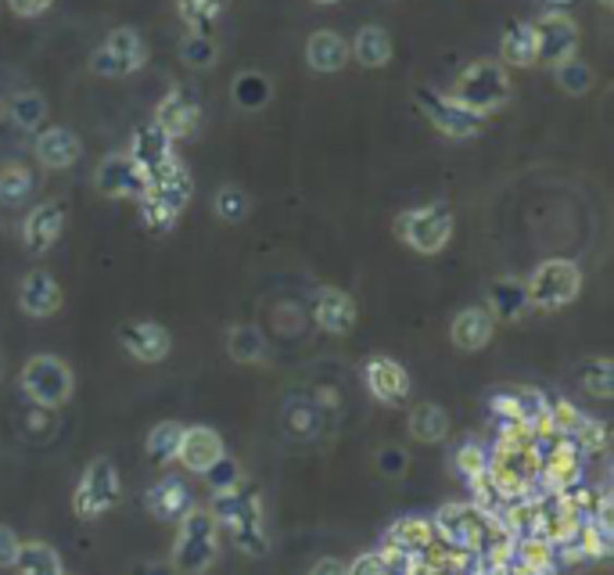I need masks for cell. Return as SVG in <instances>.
I'll use <instances>...</instances> for the list:
<instances>
[{
  "label": "cell",
  "instance_id": "obj_1",
  "mask_svg": "<svg viewBox=\"0 0 614 575\" xmlns=\"http://www.w3.org/2000/svg\"><path fill=\"white\" fill-rule=\"evenodd\" d=\"M194 199V177L191 169L173 158V163H166L162 169H155L152 177H147V188L141 194V216H144V227L155 230V235H169V230L177 227V219L183 216V209L191 205Z\"/></svg>",
  "mask_w": 614,
  "mask_h": 575
},
{
  "label": "cell",
  "instance_id": "obj_2",
  "mask_svg": "<svg viewBox=\"0 0 614 575\" xmlns=\"http://www.w3.org/2000/svg\"><path fill=\"white\" fill-rule=\"evenodd\" d=\"M213 518L219 525H227L230 536H234V543L244 550L249 558H263L266 554V532H263V500H260V489L252 482H238L224 489V493L213 496Z\"/></svg>",
  "mask_w": 614,
  "mask_h": 575
},
{
  "label": "cell",
  "instance_id": "obj_3",
  "mask_svg": "<svg viewBox=\"0 0 614 575\" xmlns=\"http://www.w3.org/2000/svg\"><path fill=\"white\" fill-rule=\"evenodd\" d=\"M510 94H514L510 72L496 58L471 61V65L457 76V83H453V91H449L453 101L463 105L474 116H482V119L499 112V108L510 101Z\"/></svg>",
  "mask_w": 614,
  "mask_h": 575
},
{
  "label": "cell",
  "instance_id": "obj_4",
  "mask_svg": "<svg viewBox=\"0 0 614 575\" xmlns=\"http://www.w3.org/2000/svg\"><path fill=\"white\" fill-rule=\"evenodd\" d=\"M219 554V522L213 518V511L191 507L188 515L177 522V540H173V561L177 575H205L216 565Z\"/></svg>",
  "mask_w": 614,
  "mask_h": 575
},
{
  "label": "cell",
  "instance_id": "obj_5",
  "mask_svg": "<svg viewBox=\"0 0 614 575\" xmlns=\"http://www.w3.org/2000/svg\"><path fill=\"white\" fill-rule=\"evenodd\" d=\"M453 230H457V219H453L449 205H442V202L402 209L396 216V224H392V235L417 255H438L453 241Z\"/></svg>",
  "mask_w": 614,
  "mask_h": 575
},
{
  "label": "cell",
  "instance_id": "obj_6",
  "mask_svg": "<svg viewBox=\"0 0 614 575\" xmlns=\"http://www.w3.org/2000/svg\"><path fill=\"white\" fill-rule=\"evenodd\" d=\"M22 393L33 399V407H44V410H58L65 407L76 393V374H72V367L65 360L51 357V352H40V357H29L22 363Z\"/></svg>",
  "mask_w": 614,
  "mask_h": 575
},
{
  "label": "cell",
  "instance_id": "obj_7",
  "mask_svg": "<svg viewBox=\"0 0 614 575\" xmlns=\"http://www.w3.org/2000/svg\"><path fill=\"white\" fill-rule=\"evenodd\" d=\"M432 529H435V540H442L446 547L478 550V554H482L489 536L503 529V525L496 522L493 511H482L478 504H446L435 515Z\"/></svg>",
  "mask_w": 614,
  "mask_h": 575
},
{
  "label": "cell",
  "instance_id": "obj_8",
  "mask_svg": "<svg viewBox=\"0 0 614 575\" xmlns=\"http://www.w3.org/2000/svg\"><path fill=\"white\" fill-rule=\"evenodd\" d=\"M525 285H528V302H532V310L554 313V310H564V306H571L579 299L582 266L575 260H546L535 266Z\"/></svg>",
  "mask_w": 614,
  "mask_h": 575
},
{
  "label": "cell",
  "instance_id": "obj_9",
  "mask_svg": "<svg viewBox=\"0 0 614 575\" xmlns=\"http://www.w3.org/2000/svg\"><path fill=\"white\" fill-rule=\"evenodd\" d=\"M119 500H122V482H119L116 464L108 457H94L87 464V471L80 475L76 493H72V511H76V518H83V522L101 518L112 507H119Z\"/></svg>",
  "mask_w": 614,
  "mask_h": 575
},
{
  "label": "cell",
  "instance_id": "obj_10",
  "mask_svg": "<svg viewBox=\"0 0 614 575\" xmlns=\"http://www.w3.org/2000/svg\"><path fill=\"white\" fill-rule=\"evenodd\" d=\"M413 101H417V108H421V116L432 122L442 137H449V141H471L485 127L482 116L468 112V108L457 105L449 94H442L435 87H417Z\"/></svg>",
  "mask_w": 614,
  "mask_h": 575
},
{
  "label": "cell",
  "instance_id": "obj_11",
  "mask_svg": "<svg viewBox=\"0 0 614 575\" xmlns=\"http://www.w3.org/2000/svg\"><path fill=\"white\" fill-rule=\"evenodd\" d=\"M144 61H147L144 36L130 26H119L108 33L105 44L91 55V72L105 80H119V76H130V72L144 69Z\"/></svg>",
  "mask_w": 614,
  "mask_h": 575
},
{
  "label": "cell",
  "instance_id": "obj_12",
  "mask_svg": "<svg viewBox=\"0 0 614 575\" xmlns=\"http://www.w3.org/2000/svg\"><path fill=\"white\" fill-rule=\"evenodd\" d=\"M535 29V65L557 69L561 61H568L579 55V26L568 11H543L539 22H532Z\"/></svg>",
  "mask_w": 614,
  "mask_h": 575
},
{
  "label": "cell",
  "instance_id": "obj_13",
  "mask_svg": "<svg viewBox=\"0 0 614 575\" xmlns=\"http://www.w3.org/2000/svg\"><path fill=\"white\" fill-rule=\"evenodd\" d=\"M94 188L105 199H141L147 188V173L133 163L127 152H112L101 158V166L94 169Z\"/></svg>",
  "mask_w": 614,
  "mask_h": 575
},
{
  "label": "cell",
  "instance_id": "obj_14",
  "mask_svg": "<svg viewBox=\"0 0 614 575\" xmlns=\"http://www.w3.org/2000/svg\"><path fill=\"white\" fill-rule=\"evenodd\" d=\"M116 338L137 363H162L173 352V335L158 321H122Z\"/></svg>",
  "mask_w": 614,
  "mask_h": 575
},
{
  "label": "cell",
  "instance_id": "obj_15",
  "mask_svg": "<svg viewBox=\"0 0 614 575\" xmlns=\"http://www.w3.org/2000/svg\"><path fill=\"white\" fill-rule=\"evenodd\" d=\"M363 382L371 388V396L385 407H407L410 399V374L407 367L392 357H371L363 363Z\"/></svg>",
  "mask_w": 614,
  "mask_h": 575
},
{
  "label": "cell",
  "instance_id": "obj_16",
  "mask_svg": "<svg viewBox=\"0 0 614 575\" xmlns=\"http://www.w3.org/2000/svg\"><path fill=\"white\" fill-rule=\"evenodd\" d=\"M155 127L162 130L169 141H191L202 127V105L194 101L188 91L173 87L155 108Z\"/></svg>",
  "mask_w": 614,
  "mask_h": 575
},
{
  "label": "cell",
  "instance_id": "obj_17",
  "mask_svg": "<svg viewBox=\"0 0 614 575\" xmlns=\"http://www.w3.org/2000/svg\"><path fill=\"white\" fill-rule=\"evenodd\" d=\"M61 230H65V205H61L58 199H47L40 205H33V209L26 213V219H22V241H26V252L29 255H44L51 252Z\"/></svg>",
  "mask_w": 614,
  "mask_h": 575
},
{
  "label": "cell",
  "instance_id": "obj_18",
  "mask_svg": "<svg viewBox=\"0 0 614 575\" xmlns=\"http://www.w3.org/2000/svg\"><path fill=\"white\" fill-rule=\"evenodd\" d=\"M224 454H227V446H224V439H219L216 428H208V424H191V428H183L180 450H177V460L183 464V471L205 475Z\"/></svg>",
  "mask_w": 614,
  "mask_h": 575
},
{
  "label": "cell",
  "instance_id": "obj_19",
  "mask_svg": "<svg viewBox=\"0 0 614 575\" xmlns=\"http://www.w3.org/2000/svg\"><path fill=\"white\" fill-rule=\"evenodd\" d=\"M61 302H65V291H61L51 271H29L19 280V306L26 316H36V321L55 316L61 310Z\"/></svg>",
  "mask_w": 614,
  "mask_h": 575
},
{
  "label": "cell",
  "instance_id": "obj_20",
  "mask_svg": "<svg viewBox=\"0 0 614 575\" xmlns=\"http://www.w3.org/2000/svg\"><path fill=\"white\" fill-rule=\"evenodd\" d=\"M356 316H360V310H356V299L349 291L321 288L313 296V321L316 327H324L327 335H349L356 327Z\"/></svg>",
  "mask_w": 614,
  "mask_h": 575
},
{
  "label": "cell",
  "instance_id": "obj_21",
  "mask_svg": "<svg viewBox=\"0 0 614 575\" xmlns=\"http://www.w3.org/2000/svg\"><path fill=\"white\" fill-rule=\"evenodd\" d=\"M485 310L493 313V321H503V324H518L528 316L532 310V302H528V285L521 277H499L489 285L485 291Z\"/></svg>",
  "mask_w": 614,
  "mask_h": 575
},
{
  "label": "cell",
  "instance_id": "obj_22",
  "mask_svg": "<svg viewBox=\"0 0 614 575\" xmlns=\"http://www.w3.org/2000/svg\"><path fill=\"white\" fill-rule=\"evenodd\" d=\"M33 152H36V163L58 173V169H69L80 163L83 141L65 127H47V130H40V137H36Z\"/></svg>",
  "mask_w": 614,
  "mask_h": 575
},
{
  "label": "cell",
  "instance_id": "obj_23",
  "mask_svg": "<svg viewBox=\"0 0 614 575\" xmlns=\"http://www.w3.org/2000/svg\"><path fill=\"white\" fill-rule=\"evenodd\" d=\"M493 335H496V321L485 306H468V310H460L449 324V338L460 352L485 349L489 342H493Z\"/></svg>",
  "mask_w": 614,
  "mask_h": 575
},
{
  "label": "cell",
  "instance_id": "obj_24",
  "mask_svg": "<svg viewBox=\"0 0 614 575\" xmlns=\"http://www.w3.org/2000/svg\"><path fill=\"white\" fill-rule=\"evenodd\" d=\"M127 155L144 169L147 177H152L155 169H162L166 163H173V158H177V155H173V141H169L166 133L155 127V122H147V127L133 130V141H130Z\"/></svg>",
  "mask_w": 614,
  "mask_h": 575
},
{
  "label": "cell",
  "instance_id": "obj_25",
  "mask_svg": "<svg viewBox=\"0 0 614 575\" xmlns=\"http://www.w3.org/2000/svg\"><path fill=\"white\" fill-rule=\"evenodd\" d=\"M144 507H147V515H155L158 522H180L194 507V496H191V489L183 486V479L169 475V479L147 489Z\"/></svg>",
  "mask_w": 614,
  "mask_h": 575
},
{
  "label": "cell",
  "instance_id": "obj_26",
  "mask_svg": "<svg viewBox=\"0 0 614 575\" xmlns=\"http://www.w3.org/2000/svg\"><path fill=\"white\" fill-rule=\"evenodd\" d=\"M305 61H310L313 72H341L349 65V40L335 29H316L310 40H305Z\"/></svg>",
  "mask_w": 614,
  "mask_h": 575
},
{
  "label": "cell",
  "instance_id": "obj_27",
  "mask_svg": "<svg viewBox=\"0 0 614 575\" xmlns=\"http://www.w3.org/2000/svg\"><path fill=\"white\" fill-rule=\"evenodd\" d=\"M349 58L360 61L363 69H385L392 61V36L385 26H363L349 44Z\"/></svg>",
  "mask_w": 614,
  "mask_h": 575
},
{
  "label": "cell",
  "instance_id": "obj_28",
  "mask_svg": "<svg viewBox=\"0 0 614 575\" xmlns=\"http://www.w3.org/2000/svg\"><path fill=\"white\" fill-rule=\"evenodd\" d=\"M499 58L510 69H532L535 65V29L532 22H510L499 40Z\"/></svg>",
  "mask_w": 614,
  "mask_h": 575
},
{
  "label": "cell",
  "instance_id": "obj_29",
  "mask_svg": "<svg viewBox=\"0 0 614 575\" xmlns=\"http://www.w3.org/2000/svg\"><path fill=\"white\" fill-rule=\"evenodd\" d=\"M407 424H410V435L424 446H435L449 435V414L442 410L438 403H417Z\"/></svg>",
  "mask_w": 614,
  "mask_h": 575
},
{
  "label": "cell",
  "instance_id": "obj_30",
  "mask_svg": "<svg viewBox=\"0 0 614 575\" xmlns=\"http://www.w3.org/2000/svg\"><path fill=\"white\" fill-rule=\"evenodd\" d=\"M435 543L438 540H435L432 522H424V518H399L388 529V547L402 550V554H424V550H432Z\"/></svg>",
  "mask_w": 614,
  "mask_h": 575
},
{
  "label": "cell",
  "instance_id": "obj_31",
  "mask_svg": "<svg viewBox=\"0 0 614 575\" xmlns=\"http://www.w3.org/2000/svg\"><path fill=\"white\" fill-rule=\"evenodd\" d=\"M227 357L241 363V367H252V363H263L266 360V338L255 324H234L227 332Z\"/></svg>",
  "mask_w": 614,
  "mask_h": 575
},
{
  "label": "cell",
  "instance_id": "obj_32",
  "mask_svg": "<svg viewBox=\"0 0 614 575\" xmlns=\"http://www.w3.org/2000/svg\"><path fill=\"white\" fill-rule=\"evenodd\" d=\"M15 568L19 575H61V558L51 543H40V540H29V543H19V554H15Z\"/></svg>",
  "mask_w": 614,
  "mask_h": 575
},
{
  "label": "cell",
  "instance_id": "obj_33",
  "mask_svg": "<svg viewBox=\"0 0 614 575\" xmlns=\"http://www.w3.org/2000/svg\"><path fill=\"white\" fill-rule=\"evenodd\" d=\"M230 97L244 112H260L274 97V83H269L263 72H238L234 83H230Z\"/></svg>",
  "mask_w": 614,
  "mask_h": 575
},
{
  "label": "cell",
  "instance_id": "obj_34",
  "mask_svg": "<svg viewBox=\"0 0 614 575\" xmlns=\"http://www.w3.org/2000/svg\"><path fill=\"white\" fill-rule=\"evenodd\" d=\"M180 435H183V424H180V421H158L152 432H147V439H144V454H147V460H155V464L177 460Z\"/></svg>",
  "mask_w": 614,
  "mask_h": 575
},
{
  "label": "cell",
  "instance_id": "obj_35",
  "mask_svg": "<svg viewBox=\"0 0 614 575\" xmlns=\"http://www.w3.org/2000/svg\"><path fill=\"white\" fill-rule=\"evenodd\" d=\"M36 180L26 163H4L0 166V205H22L33 194Z\"/></svg>",
  "mask_w": 614,
  "mask_h": 575
},
{
  "label": "cell",
  "instance_id": "obj_36",
  "mask_svg": "<svg viewBox=\"0 0 614 575\" xmlns=\"http://www.w3.org/2000/svg\"><path fill=\"white\" fill-rule=\"evenodd\" d=\"M227 8H230V0H177L183 26L191 33H208Z\"/></svg>",
  "mask_w": 614,
  "mask_h": 575
},
{
  "label": "cell",
  "instance_id": "obj_37",
  "mask_svg": "<svg viewBox=\"0 0 614 575\" xmlns=\"http://www.w3.org/2000/svg\"><path fill=\"white\" fill-rule=\"evenodd\" d=\"M8 119L26 133L40 130L44 119H47V101L36 91H22L8 101Z\"/></svg>",
  "mask_w": 614,
  "mask_h": 575
},
{
  "label": "cell",
  "instance_id": "obj_38",
  "mask_svg": "<svg viewBox=\"0 0 614 575\" xmlns=\"http://www.w3.org/2000/svg\"><path fill=\"white\" fill-rule=\"evenodd\" d=\"M213 213L224 219V224H244L252 213V199H249V191L241 188V183H224V188L216 191V199H213Z\"/></svg>",
  "mask_w": 614,
  "mask_h": 575
},
{
  "label": "cell",
  "instance_id": "obj_39",
  "mask_svg": "<svg viewBox=\"0 0 614 575\" xmlns=\"http://www.w3.org/2000/svg\"><path fill=\"white\" fill-rule=\"evenodd\" d=\"M554 80H557V87L568 94V97H582V94L593 91L597 72H593V65H586V61L575 55V58L561 61V65L554 69Z\"/></svg>",
  "mask_w": 614,
  "mask_h": 575
},
{
  "label": "cell",
  "instance_id": "obj_40",
  "mask_svg": "<svg viewBox=\"0 0 614 575\" xmlns=\"http://www.w3.org/2000/svg\"><path fill=\"white\" fill-rule=\"evenodd\" d=\"M180 61L188 69H198V72L213 69L219 61V47L213 40V33H188V36H183V40H180Z\"/></svg>",
  "mask_w": 614,
  "mask_h": 575
},
{
  "label": "cell",
  "instance_id": "obj_41",
  "mask_svg": "<svg viewBox=\"0 0 614 575\" xmlns=\"http://www.w3.org/2000/svg\"><path fill=\"white\" fill-rule=\"evenodd\" d=\"M579 385L589 396L597 399H611L614 396V363L607 357H593L579 367Z\"/></svg>",
  "mask_w": 614,
  "mask_h": 575
},
{
  "label": "cell",
  "instance_id": "obj_42",
  "mask_svg": "<svg viewBox=\"0 0 614 575\" xmlns=\"http://www.w3.org/2000/svg\"><path fill=\"white\" fill-rule=\"evenodd\" d=\"M453 464H457V471L468 479L471 486L485 479V468H489V450L478 443V439H468V443H460V450L453 454Z\"/></svg>",
  "mask_w": 614,
  "mask_h": 575
},
{
  "label": "cell",
  "instance_id": "obj_43",
  "mask_svg": "<svg viewBox=\"0 0 614 575\" xmlns=\"http://www.w3.org/2000/svg\"><path fill=\"white\" fill-rule=\"evenodd\" d=\"M568 439H575V443H579L582 454H600V450L607 446V424L597 421V418H586V414H579V421L571 424Z\"/></svg>",
  "mask_w": 614,
  "mask_h": 575
},
{
  "label": "cell",
  "instance_id": "obj_44",
  "mask_svg": "<svg viewBox=\"0 0 614 575\" xmlns=\"http://www.w3.org/2000/svg\"><path fill=\"white\" fill-rule=\"evenodd\" d=\"M205 479H208V486H213V493H224V489H230V486L241 482V468L224 454V457L213 464V468L205 471Z\"/></svg>",
  "mask_w": 614,
  "mask_h": 575
},
{
  "label": "cell",
  "instance_id": "obj_45",
  "mask_svg": "<svg viewBox=\"0 0 614 575\" xmlns=\"http://www.w3.org/2000/svg\"><path fill=\"white\" fill-rule=\"evenodd\" d=\"M377 471L385 475V479H402V475H407V450L402 446H381L377 450Z\"/></svg>",
  "mask_w": 614,
  "mask_h": 575
},
{
  "label": "cell",
  "instance_id": "obj_46",
  "mask_svg": "<svg viewBox=\"0 0 614 575\" xmlns=\"http://www.w3.org/2000/svg\"><path fill=\"white\" fill-rule=\"evenodd\" d=\"M19 536L15 529H8V525H0V568H11L15 565V554H19Z\"/></svg>",
  "mask_w": 614,
  "mask_h": 575
},
{
  "label": "cell",
  "instance_id": "obj_47",
  "mask_svg": "<svg viewBox=\"0 0 614 575\" xmlns=\"http://www.w3.org/2000/svg\"><path fill=\"white\" fill-rule=\"evenodd\" d=\"M19 19H40L44 11H51L55 0H4Z\"/></svg>",
  "mask_w": 614,
  "mask_h": 575
},
{
  "label": "cell",
  "instance_id": "obj_48",
  "mask_svg": "<svg viewBox=\"0 0 614 575\" xmlns=\"http://www.w3.org/2000/svg\"><path fill=\"white\" fill-rule=\"evenodd\" d=\"M346 575H385V561L381 554H360L352 565H346Z\"/></svg>",
  "mask_w": 614,
  "mask_h": 575
},
{
  "label": "cell",
  "instance_id": "obj_49",
  "mask_svg": "<svg viewBox=\"0 0 614 575\" xmlns=\"http://www.w3.org/2000/svg\"><path fill=\"white\" fill-rule=\"evenodd\" d=\"M310 575H346V561L338 558H321L316 565L310 568Z\"/></svg>",
  "mask_w": 614,
  "mask_h": 575
},
{
  "label": "cell",
  "instance_id": "obj_50",
  "mask_svg": "<svg viewBox=\"0 0 614 575\" xmlns=\"http://www.w3.org/2000/svg\"><path fill=\"white\" fill-rule=\"evenodd\" d=\"M137 575H177V568L169 561H147V565L137 568Z\"/></svg>",
  "mask_w": 614,
  "mask_h": 575
},
{
  "label": "cell",
  "instance_id": "obj_51",
  "mask_svg": "<svg viewBox=\"0 0 614 575\" xmlns=\"http://www.w3.org/2000/svg\"><path fill=\"white\" fill-rule=\"evenodd\" d=\"M575 0H539V8L543 11H568Z\"/></svg>",
  "mask_w": 614,
  "mask_h": 575
},
{
  "label": "cell",
  "instance_id": "obj_52",
  "mask_svg": "<svg viewBox=\"0 0 614 575\" xmlns=\"http://www.w3.org/2000/svg\"><path fill=\"white\" fill-rule=\"evenodd\" d=\"M597 4H600V8H607V11H611V8H614V0H597Z\"/></svg>",
  "mask_w": 614,
  "mask_h": 575
},
{
  "label": "cell",
  "instance_id": "obj_53",
  "mask_svg": "<svg viewBox=\"0 0 614 575\" xmlns=\"http://www.w3.org/2000/svg\"><path fill=\"white\" fill-rule=\"evenodd\" d=\"M0 382H4V357H0Z\"/></svg>",
  "mask_w": 614,
  "mask_h": 575
},
{
  "label": "cell",
  "instance_id": "obj_54",
  "mask_svg": "<svg viewBox=\"0 0 614 575\" xmlns=\"http://www.w3.org/2000/svg\"><path fill=\"white\" fill-rule=\"evenodd\" d=\"M316 4H338V0H316Z\"/></svg>",
  "mask_w": 614,
  "mask_h": 575
},
{
  "label": "cell",
  "instance_id": "obj_55",
  "mask_svg": "<svg viewBox=\"0 0 614 575\" xmlns=\"http://www.w3.org/2000/svg\"><path fill=\"white\" fill-rule=\"evenodd\" d=\"M0 227H4V216H0Z\"/></svg>",
  "mask_w": 614,
  "mask_h": 575
},
{
  "label": "cell",
  "instance_id": "obj_56",
  "mask_svg": "<svg viewBox=\"0 0 614 575\" xmlns=\"http://www.w3.org/2000/svg\"><path fill=\"white\" fill-rule=\"evenodd\" d=\"M61 575H69V572H61Z\"/></svg>",
  "mask_w": 614,
  "mask_h": 575
}]
</instances>
